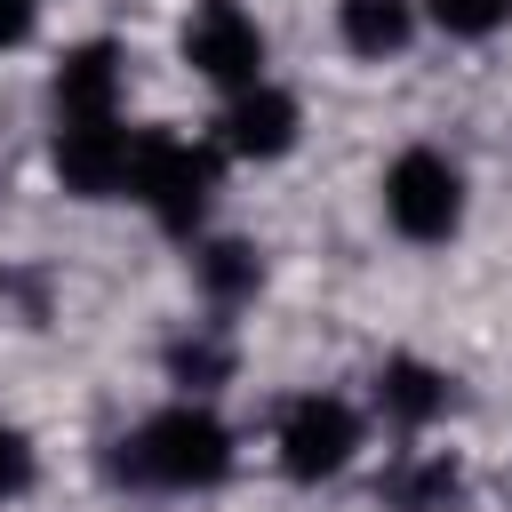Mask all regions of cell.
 <instances>
[{
	"label": "cell",
	"mask_w": 512,
	"mask_h": 512,
	"mask_svg": "<svg viewBox=\"0 0 512 512\" xmlns=\"http://www.w3.org/2000/svg\"><path fill=\"white\" fill-rule=\"evenodd\" d=\"M232 424L208 408V400H192V392H176L168 408H152L128 440H120V456H112V480H128V488H160V496H200V488H216V480H232Z\"/></svg>",
	"instance_id": "cell-1"
},
{
	"label": "cell",
	"mask_w": 512,
	"mask_h": 512,
	"mask_svg": "<svg viewBox=\"0 0 512 512\" xmlns=\"http://www.w3.org/2000/svg\"><path fill=\"white\" fill-rule=\"evenodd\" d=\"M216 192H224V144H216V136H184V128H168V120H160V128H136L128 200H136L160 232L192 240V232L208 224Z\"/></svg>",
	"instance_id": "cell-2"
},
{
	"label": "cell",
	"mask_w": 512,
	"mask_h": 512,
	"mask_svg": "<svg viewBox=\"0 0 512 512\" xmlns=\"http://www.w3.org/2000/svg\"><path fill=\"white\" fill-rule=\"evenodd\" d=\"M376 208H384V224H392L408 248H448V240L464 232L472 184H464V168H456L440 144H408V152L384 160V176H376Z\"/></svg>",
	"instance_id": "cell-3"
},
{
	"label": "cell",
	"mask_w": 512,
	"mask_h": 512,
	"mask_svg": "<svg viewBox=\"0 0 512 512\" xmlns=\"http://www.w3.org/2000/svg\"><path fill=\"white\" fill-rule=\"evenodd\" d=\"M360 448H368V416L344 392H296L280 408V424H272V456H280V472L296 488H320V480L352 472Z\"/></svg>",
	"instance_id": "cell-4"
},
{
	"label": "cell",
	"mask_w": 512,
	"mask_h": 512,
	"mask_svg": "<svg viewBox=\"0 0 512 512\" xmlns=\"http://www.w3.org/2000/svg\"><path fill=\"white\" fill-rule=\"evenodd\" d=\"M176 56H184V72H192V80H208V88L240 96V88H256V80H264L272 40H264V24H256L240 0H192V8H184V32H176Z\"/></svg>",
	"instance_id": "cell-5"
},
{
	"label": "cell",
	"mask_w": 512,
	"mask_h": 512,
	"mask_svg": "<svg viewBox=\"0 0 512 512\" xmlns=\"http://www.w3.org/2000/svg\"><path fill=\"white\" fill-rule=\"evenodd\" d=\"M128 152H136V128L112 112V120H56L48 136V168L72 200H120L128 192Z\"/></svg>",
	"instance_id": "cell-6"
},
{
	"label": "cell",
	"mask_w": 512,
	"mask_h": 512,
	"mask_svg": "<svg viewBox=\"0 0 512 512\" xmlns=\"http://www.w3.org/2000/svg\"><path fill=\"white\" fill-rule=\"evenodd\" d=\"M216 144H224V160H256V168H272V160H288V152L304 144V104H296L288 88L256 80V88L224 96Z\"/></svg>",
	"instance_id": "cell-7"
},
{
	"label": "cell",
	"mask_w": 512,
	"mask_h": 512,
	"mask_svg": "<svg viewBox=\"0 0 512 512\" xmlns=\"http://www.w3.org/2000/svg\"><path fill=\"white\" fill-rule=\"evenodd\" d=\"M448 368H432V360H416V352H384L376 360V376H368V408H376V424L384 432H432L440 416H448Z\"/></svg>",
	"instance_id": "cell-8"
},
{
	"label": "cell",
	"mask_w": 512,
	"mask_h": 512,
	"mask_svg": "<svg viewBox=\"0 0 512 512\" xmlns=\"http://www.w3.org/2000/svg\"><path fill=\"white\" fill-rule=\"evenodd\" d=\"M120 112V48L72 40L48 72V120H112Z\"/></svg>",
	"instance_id": "cell-9"
},
{
	"label": "cell",
	"mask_w": 512,
	"mask_h": 512,
	"mask_svg": "<svg viewBox=\"0 0 512 512\" xmlns=\"http://www.w3.org/2000/svg\"><path fill=\"white\" fill-rule=\"evenodd\" d=\"M336 40L360 64H400L416 48V0H336Z\"/></svg>",
	"instance_id": "cell-10"
},
{
	"label": "cell",
	"mask_w": 512,
	"mask_h": 512,
	"mask_svg": "<svg viewBox=\"0 0 512 512\" xmlns=\"http://www.w3.org/2000/svg\"><path fill=\"white\" fill-rule=\"evenodd\" d=\"M384 504L392 512H456L464 504V464L448 448H400L384 472Z\"/></svg>",
	"instance_id": "cell-11"
},
{
	"label": "cell",
	"mask_w": 512,
	"mask_h": 512,
	"mask_svg": "<svg viewBox=\"0 0 512 512\" xmlns=\"http://www.w3.org/2000/svg\"><path fill=\"white\" fill-rule=\"evenodd\" d=\"M192 280H200V296H208L216 312H232V304H248V296L264 288V248H248V240H208V248L192 256Z\"/></svg>",
	"instance_id": "cell-12"
},
{
	"label": "cell",
	"mask_w": 512,
	"mask_h": 512,
	"mask_svg": "<svg viewBox=\"0 0 512 512\" xmlns=\"http://www.w3.org/2000/svg\"><path fill=\"white\" fill-rule=\"evenodd\" d=\"M224 376H232V336H216V328H184V336L168 344V384H176V392L208 400Z\"/></svg>",
	"instance_id": "cell-13"
},
{
	"label": "cell",
	"mask_w": 512,
	"mask_h": 512,
	"mask_svg": "<svg viewBox=\"0 0 512 512\" xmlns=\"http://www.w3.org/2000/svg\"><path fill=\"white\" fill-rule=\"evenodd\" d=\"M424 16L448 32V40H488L512 24V0H424Z\"/></svg>",
	"instance_id": "cell-14"
},
{
	"label": "cell",
	"mask_w": 512,
	"mask_h": 512,
	"mask_svg": "<svg viewBox=\"0 0 512 512\" xmlns=\"http://www.w3.org/2000/svg\"><path fill=\"white\" fill-rule=\"evenodd\" d=\"M32 480H40V448H32V432H24V424H0V504H16Z\"/></svg>",
	"instance_id": "cell-15"
},
{
	"label": "cell",
	"mask_w": 512,
	"mask_h": 512,
	"mask_svg": "<svg viewBox=\"0 0 512 512\" xmlns=\"http://www.w3.org/2000/svg\"><path fill=\"white\" fill-rule=\"evenodd\" d=\"M32 32H40V0H0V56L24 48Z\"/></svg>",
	"instance_id": "cell-16"
}]
</instances>
